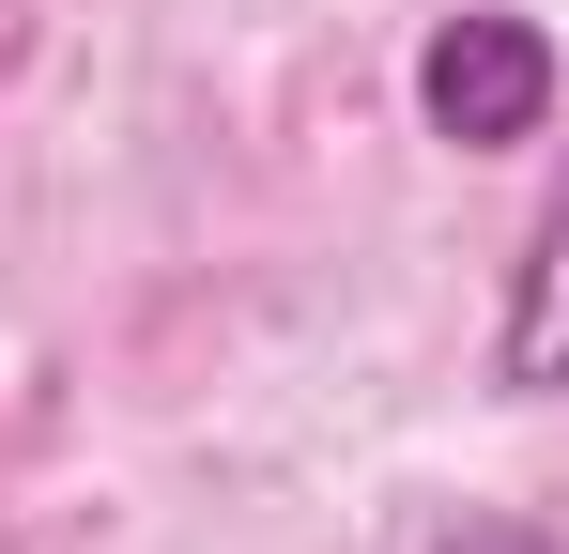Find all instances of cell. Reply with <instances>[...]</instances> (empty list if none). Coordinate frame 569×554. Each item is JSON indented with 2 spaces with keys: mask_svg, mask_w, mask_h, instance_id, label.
I'll list each match as a JSON object with an SVG mask.
<instances>
[{
  "mask_svg": "<svg viewBox=\"0 0 569 554\" xmlns=\"http://www.w3.org/2000/svg\"><path fill=\"white\" fill-rule=\"evenodd\" d=\"M416 123L431 139H462V155H508V139H539L555 123V31L539 16H447L431 47H416Z\"/></svg>",
  "mask_w": 569,
  "mask_h": 554,
  "instance_id": "6da1fadb",
  "label": "cell"
},
{
  "mask_svg": "<svg viewBox=\"0 0 569 554\" xmlns=\"http://www.w3.org/2000/svg\"><path fill=\"white\" fill-rule=\"evenodd\" d=\"M492 385H569V170L539 200V231H523V263H508V324H492Z\"/></svg>",
  "mask_w": 569,
  "mask_h": 554,
  "instance_id": "7a4b0ae2",
  "label": "cell"
},
{
  "mask_svg": "<svg viewBox=\"0 0 569 554\" xmlns=\"http://www.w3.org/2000/svg\"><path fill=\"white\" fill-rule=\"evenodd\" d=\"M431 554H569V540H555V524H508V508H477V524H447Z\"/></svg>",
  "mask_w": 569,
  "mask_h": 554,
  "instance_id": "3957f363",
  "label": "cell"
}]
</instances>
